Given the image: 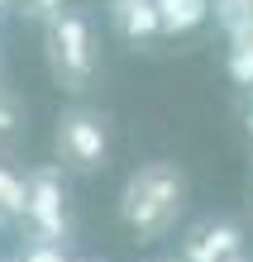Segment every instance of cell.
Wrapping results in <instances>:
<instances>
[{"label": "cell", "mask_w": 253, "mask_h": 262, "mask_svg": "<svg viewBox=\"0 0 253 262\" xmlns=\"http://www.w3.org/2000/svg\"><path fill=\"white\" fill-rule=\"evenodd\" d=\"M186 200H191V177H186L182 162L172 158H148L139 162L129 177L120 181V195H115V214L120 224L129 229L134 243H163L177 234L182 214H186Z\"/></svg>", "instance_id": "1"}, {"label": "cell", "mask_w": 253, "mask_h": 262, "mask_svg": "<svg viewBox=\"0 0 253 262\" xmlns=\"http://www.w3.org/2000/svg\"><path fill=\"white\" fill-rule=\"evenodd\" d=\"M43 62L48 76L62 96L82 100L96 91L101 76V48H96V29H91V14L82 5H62L43 19Z\"/></svg>", "instance_id": "2"}, {"label": "cell", "mask_w": 253, "mask_h": 262, "mask_svg": "<svg viewBox=\"0 0 253 262\" xmlns=\"http://www.w3.org/2000/svg\"><path fill=\"white\" fill-rule=\"evenodd\" d=\"M110 148H115V138H110V119L105 110L86 100H72L62 105L57 119H53V152H57V167L67 177H101L110 167Z\"/></svg>", "instance_id": "3"}, {"label": "cell", "mask_w": 253, "mask_h": 262, "mask_svg": "<svg viewBox=\"0 0 253 262\" xmlns=\"http://www.w3.org/2000/svg\"><path fill=\"white\" fill-rule=\"evenodd\" d=\"M20 234L29 243H72V195H67V172L57 162H38L24 172V220Z\"/></svg>", "instance_id": "4"}, {"label": "cell", "mask_w": 253, "mask_h": 262, "mask_svg": "<svg viewBox=\"0 0 253 262\" xmlns=\"http://www.w3.org/2000/svg\"><path fill=\"white\" fill-rule=\"evenodd\" d=\"M244 253H248L244 224H234V220H196L177 238L172 262H239Z\"/></svg>", "instance_id": "5"}, {"label": "cell", "mask_w": 253, "mask_h": 262, "mask_svg": "<svg viewBox=\"0 0 253 262\" xmlns=\"http://www.w3.org/2000/svg\"><path fill=\"white\" fill-rule=\"evenodd\" d=\"M105 14H110V29H115L124 43H134V48H153V43L163 38L153 0H110Z\"/></svg>", "instance_id": "6"}, {"label": "cell", "mask_w": 253, "mask_h": 262, "mask_svg": "<svg viewBox=\"0 0 253 262\" xmlns=\"http://www.w3.org/2000/svg\"><path fill=\"white\" fill-rule=\"evenodd\" d=\"M153 5H158L163 38H186L191 29H201L210 19V0H153Z\"/></svg>", "instance_id": "7"}, {"label": "cell", "mask_w": 253, "mask_h": 262, "mask_svg": "<svg viewBox=\"0 0 253 262\" xmlns=\"http://www.w3.org/2000/svg\"><path fill=\"white\" fill-rule=\"evenodd\" d=\"M20 220H24V172L0 162V224L20 229Z\"/></svg>", "instance_id": "8"}, {"label": "cell", "mask_w": 253, "mask_h": 262, "mask_svg": "<svg viewBox=\"0 0 253 262\" xmlns=\"http://www.w3.org/2000/svg\"><path fill=\"white\" fill-rule=\"evenodd\" d=\"M24 100H20V91L0 81V148H14L24 138Z\"/></svg>", "instance_id": "9"}, {"label": "cell", "mask_w": 253, "mask_h": 262, "mask_svg": "<svg viewBox=\"0 0 253 262\" xmlns=\"http://www.w3.org/2000/svg\"><path fill=\"white\" fill-rule=\"evenodd\" d=\"M14 262H76L67 248H57V243H29L24 238V248H20V257Z\"/></svg>", "instance_id": "10"}, {"label": "cell", "mask_w": 253, "mask_h": 262, "mask_svg": "<svg viewBox=\"0 0 253 262\" xmlns=\"http://www.w3.org/2000/svg\"><path fill=\"white\" fill-rule=\"evenodd\" d=\"M229 76H234L239 86H253V38L234 48V57H229Z\"/></svg>", "instance_id": "11"}, {"label": "cell", "mask_w": 253, "mask_h": 262, "mask_svg": "<svg viewBox=\"0 0 253 262\" xmlns=\"http://www.w3.org/2000/svg\"><path fill=\"white\" fill-rule=\"evenodd\" d=\"M62 5H67V0H14V10H29V14L38 19V24L48 19L53 10H62Z\"/></svg>", "instance_id": "12"}, {"label": "cell", "mask_w": 253, "mask_h": 262, "mask_svg": "<svg viewBox=\"0 0 253 262\" xmlns=\"http://www.w3.org/2000/svg\"><path fill=\"white\" fill-rule=\"evenodd\" d=\"M14 10V0H0V14H10Z\"/></svg>", "instance_id": "13"}, {"label": "cell", "mask_w": 253, "mask_h": 262, "mask_svg": "<svg viewBox=\"0 0 253 262\" xmlns=\"http://www.w3.org/2000/svg\"><path fill=\"white\" fill-rule=\"evenodd\" d=\"M248 134H253V110H248Z\"/></svg>", "instance_id": "14"}, {"label": "cell", "mask_w": 253, "mask_h": 262, "mask_svg": "<svg viewBox=\"0 0 253 262\" xmlns=\"http://www.w3.org/2000/svg\"><path fill=\"white\" fill-rule=\"evenodd\" d=\"M153 262H172V257H153Z\"/></svg>", "instance_id": "15"}, {"label": "cell", "mask_w": 253, "mask_h": 262, "mask_svg": "<svg viewBox=\"0 0 253 262\" xmlns=\"http://www.w3.org/2000/svg\"><path fill=\"white\" fill-rule=\"evenodd\" d=\"M239 262H253V257H248V253H244V257H239Z\"/></svg>", "instance_id": "16"}, {"label": "cell", "mask_w": 253, "mask_h": 262, "mask_svg": "<svg viewBox=\"0 0 253 262\" xmlns=\"http://www.w3.org/2000/svg\"><path fill=\"white\" fill-rule=\"evenodd\" d=\"M0 67H5V53H0Z\"/></svg>", "instance_id": "17"}, {"label": "cell", "mask_w": 253, "mask_h": 262, "mask_svg": "<svg viewBox=\"0 0 253 262\" xmlns=\"http://www.w3.org/2000/svg\"><path fill=\"white\" fill-rule=\"evenodd\" d=\"M0 262H10V257H0Z\"/></svg>", "instance_id": "18"}, {"label": "cell", "mask_w": 253, "mask_h": 262, "mask_svg": "<svg viewBox=\"0 0 253 262\" xmlns=\"http://www.w3.org/2000/svg\"><path fill=\"white\" fill-rule=\"evenodd\" d=\"M105 5H110V0H105Z\"/></svg>", "instance_id": "19"}, {"label": "cell", "mask_w": 253, "mask_h": 262, "mask_svg": "<svg viewBox=\"0 0 253 262\" xmlns=\"http://www.w3.org/2000/svg\"><path fill=\"white\" fill-rule=\"evenodd\" d=\"M248 91H253V86H248Z\"/></svg>", "instance_id": "20"}, {"label": "cell", "mask_w": 253, "mask_h": 262, "mask_svg": "<svg viewBox=\"0 0 253 262\" xmlns=\"http://www.w3.org/2000/svg\"><path fill=\"white\" fill-rule=\"evenodd\" d=\"M86 262H91V257H86Z\"/></svg>", "instance_id": "21"}]
</instances>
